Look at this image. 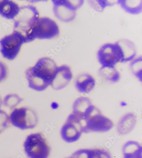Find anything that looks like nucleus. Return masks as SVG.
Returning <instances> with one entry per match:
<instances>
[{
	"mask_svg": "<svg viewBox=\"0 0 142 158\" xmlns=\"http://www.w3.org/2000/svg\"><path fill=\"white\" fill-rule=\"evenodd\" d=\"M2 106H3V100L0 96V110H2Z\"/></svg>",
	"mask_w": 142,
	"mask_h": 158,
	"instance_id": "obj_26",
	"label": "nucleus"
},
{
	"mask_svg": "<svg viewBox=\"0 0 142 158\" xmlns=\"http://www.w3.org/2000/svg\"><path fill=\"white\" fill-rule=\"evenodd\" d=\"M85 120L84 132H107L110 131L114 127L112 121L102 114L96 107Z\"/></svg>",
	"mask_w": 142,
	"mask_h": 158,
	"instance_id": "obj_9",
	"label": "nucleus"
},
{
	"mask_svg": "<svg viewBox=\"0 0 142 158\" xmlns=\"http://www.w3.org/2000/svg\"><path fill=\"white\" fill-rule=\"evenodd\" d=\"M9 116L10 124L22 130L34 128L38 123L37 113L27 107L14 109Z\"/></svg>",
	"mask_w": 142,
	"mask_h": 158,
	"instance_id": "obj_4",
	"label": "nucleus"
},
{
	"mask_svg": "<svg viewBox=\"0 0 142 158\" xmlns=\"http://www.w3.org/2000/svg\"><path fill=\"white\" fill-rule=\"evenodd\" d=\"M137 117L133 113H127L121 118L117 126V131L120 134H128L134 128L137 123Z\"/></svg>",
	"mask_w": 142,
	"mask_h": 158,
	"instance_id": "obj_13",
	"label": "nucleus"
},
{
	"mask_svg": "<svg viewBox=\"0 0 142 158\" xmlns=\"http://www.w3.org/2000/svg\"><path fill=\"white\" fill-rule=\"evenodd\" d=\"M39 11L33 6H25L20 9L18 15L14 19V31L24 37L26 43L31 42V35L36 22L39 19Z\"/></svg>",
	"mask_w": 142,
	"mask_h": 158,
	"instance_id": "obj_2",
	"label": "nucleus"
},
{
	"mask_svg": "<svg viewBox=\"0 0 142 158\" xmlns=\"http://www.w3.org/2000/svg\"><path fill=\"white\" fill-rule=\"evenodd\" d=\"M122 53L121 62L132 60L137 54L136 47L133 42L128 40H122L117 42Z\"/></svg>",
	"mask_w": 142,
	"mask_h": 158,
	"instance_id": "obj_16",
	"label": "nucleus"
},
{
	"mask_svg": "<svg viewBox=\"0 0 142 158\" xmlns=\"http://www.w3.org/2000/svg\"><path fill=\"white\" fill-rule=\"evenodd\" d=\"M141 146L138 142L130 141L126 142L123 148L124 157H137L142 156Z\"/></svg>",
	"mask_w": 142,
	"mask_h": 158,
	"instance_id": "obj_17",
	"label": "nucleus"
},
{
	"mask_svg": "<svg viewBox=\"0 0 142 158\" xmlns=\"http://www.w3.org/2000/svg\"><path fill=\"white\" fill-rule=\"evenodd\" d=\"M89 3L94 8L98 11L103 10L106 6L114 5L108 1H90Z\"/></svg>",
	"mask_w": 142,
	"mask_h": 158,
	"instance_id": "obj_24",
	"label": "nucleus"
},
{
	"mask_svg": "<svg viewBox=\"0 0 142 158\" xmlns=\"http://www.w3.org/2000/svg\"><path fill=\"white\" fill-rule=\"evenodd\" d=\"M72 78L73 74L69 67L67 65L58 67L51 85L54 89H62L69 83Z\"/></svg>",
	"mask_w": 142,
	"mask_h": 158,
	"instance_id": "obj_11",
	"label": "nucleus"
},
{
	"mask_svg": "<svg viewBox=\"0 0 142 158\" xmlns=\"http://www.w3.org/2000/svg\"><path fill=\"white\" fill-rule=\"evenodd\" d=\"M59 33V27L56 22L49 18H39L32 32L31 41L36 39L49 40L54 38Z\"/></svg>",
	"mask_w": 142,
	"mask_h": 158,
	"instance_id": "obj_8",
	"label": "nucleus"
},
{
	"mask_svg": "<svg viewBox=\"0 0 142 158\" xmlns=\"http://www.w3.org/2000/svg\"><path fill=\"white\" fill-rule=\"evenodd\" d=\"M96 84V81L92 76L83 74L79 75L76 79L75 86L78 92L86 94L93 91Z\"/></svg>",
	"mask_w": 142,
	"mask_h": 158,
	"instance_id": "obj_14",
	"label": "nucleus"
},
{
	"mask_svg": "<svg viewBox=\"0 0 142 158\" xmlns=\"http://www.w3.org/2000/svg\"><path fill=\"white\" fill-rule=\"evenodd\" d=\"M58 68L52 59L48 57L40 59L34 66L26 71L29 87L38 92L44 91L51 85Z\"/></svg>",
	"mask_w": 142,
	"mask_h": 158,
	"instance_id": "obj_1",
	"label": "nucleus"
},
{
	"mask_svg": "<svg viewBox=\"0 0 142 158\" xmlns=\"http://www.w3.org/2000/svg\"><path fill=\"white\" fill-rule=\"evenodd\" d=\"M24 152L29 158H48L50 148L47 141L41 133L28 135L24 143Z\"/></svg>",
	"mask_w": 142,
	"mask_h": 158,
	"instance_id": "obj_3",
	"label": "nucleus"
},
{
	"mask_svg": "<svg viewBox=\"0 0 142 158\" xmlns=\"http://www.w3.org/2000/svg\"><path fill=\"white\" fill-rule=\"evenodd\" d=\"M10 124L9 115L3 110H0V133L5 131Z\"/></svg>",
	"mask_w": 142,
	"mask_h": 158,
	"instance_id": "obj_22",
	"label": "nucleus"
},
{
	"mask_svg": "<svg viewBox=\"0 0 142 158\" xmlns=\"http://www.w3.org/2000/svg\"><path fill=\"white\" fill-rule=\"evenodd\" d=\"M124 158H142V156L137 157H124Z\"/></svg>",
	"mask_w": 142,
	"mask_h": 158,
	"instance_id": "obj_27",
	"label": "nucleus"
},
{
	"mask_svg": "<svg viewBox=\"0 0 142 158\" xmlns=\"http://www.w3.org/2000/svg\"><path fill=\"white\" fill-rule=\"evenodd\" d=\"M117 4H119L127 13L132 15H137L142 11V1L119 0L117 1Z\"/></svg>",
	"mask_w": 142,
	"mask_h": 158,
	"instance_id": "obj_18",
	"label": "nucleus"
},
{
	"mask_svg": "<svg viewBox=\"0 0 142 158\" xmlns=\"http://www.w3.org/2000/svg\"><path fill=\"white\" fill-rule=\"evenodd\" d=\"M52 2L55 16L62 22H68L75 19L76 10L83 5L84 1L53 0Z\"/></svg>",
	"mask_w": 142,
	"mask_h": 158,
	"instance_id": "obj_7",
	"label": "nucleus"
},
{
	"mask_svg": "<svg viewBox=\"0 0 142 158\" xmlns=\"http://www.w3.org/2000/svg\"><path fill=\"white\" fill-rule=\"evenodd\" d=\"M20 8L11 1H0V15L7 19H14L18 15Z\"/></svg>",
	"mask_w": 142,
	"mask_h": 158,
	"instance_id": "obj_15",
	"label": "nucleus"
},
{
	"mask_svg": "<svg viewBox=\"0 0 142 158\" xmlns=\"http://www.w3.org/2000/svg\"><path fill=\"white\" fill-rule=\"evenodd\" d=\"M85 125V119L72 114L69 116L66 123L62 127L61 135L67 143H74L79 139L84 132Z\"/></svg>",
	"mask_w": 142,
	"mask_h": 158,
	"instance_id": "obj_5",
	"label": "nucleus"
},
{
	"mask_svg": "<svg viewBox=\"0 0 142 158\" xmlns=\"http://www.w3.org/2000/svg\"><path fill=\"white\" fill-rule=\"evenodd\" d=\"M130 66L134 75L142 81V57L135 59L131 63Z\"/></svg>",
	"mask_w": 142,
	"mask_h": 158,
	"instance_id": "obj_21",
	"label": "nucleus"
},
{
	"mask_svg": "<svg viewBox=\"0 0 142 158\" xmlns=\"http://www.w3.org/2000/svg\"><path fill=\"white\" fill-rule=\"evenodd\" d=\"M22 99L18 95L16 94H7L3 100V105L10 110L16 108L22 103Z\"/></svg>",
	"mask_w": 142,
	"mask_h": 158,
	"instance_id": "obj_20",
	"label": "nucleus"
},
{
	"mask_svg": "<svg viewBox=\"0 0 142 158\" xmlns=\"http://www.w3.org/2000/svg\"><path fill=\"white\" fill-rule=\"evenodd\" d=\"M95 108L91 101L88 98H79L73 104L72 114L78 117L85 119Z\"/></svg>",
	"mask_w": 142,
	"mask_h": 158,
	"instance_id": "obj_12",
	"label": "nucleus"
},
{
	"mask_svg": "<svg viewBox=\"0 0 142 158\" xmlns=\"http://www.w3.org/2000/svg\"><path fill=\"white\" fill-rule=\"evenodd\" d=\"M24 43L26 41L24 36L14 31L12 34L4 36L0 40V52L4 58L12 60L18 55Z\"/></svg>",
	"mask_w": 142,
	"mask_h": 158,
	"instance_id": "obj_6",
	"label": "nucleus"
},
{
	"mask_svg": "<svg viewBox=\"0 0 142 158\" xmlns=\"http://www.w3.org/2000/svg\"><path fill=\"white\" fill-rule=\"evenodd\" d=\"M89 158H112L108 151L103 149H93L90 150Z\"/></svg>",
	"mask_w": 142,
	"mask_h": 158,
	"instance_id": "obj_23",
	"label": "nucleus"
},
{
	"mask_svg": "<svg viewBox=\"0 0 142 158\" xmlns=\"http://www.w3.org/2000/svg\"><path fill=\"white\" fill-rule=\"evenodd\" d=\"M7 74V68L5 64L0 61V82L5 80Z\"/></svg>",
	"mask_w": 142,
	"mask_h": 158,
	"instance_id": "obj_25",
	"label": "nucleus"
},
{
	"mask_svg": "<svg viewBox=\"0 0 142 158\" xmlns=\"http://www.w3.org/2000/svg\"><path fill=\"white\" fill-rule=\"evenodd\" d=\"M99 62L102 66H115L122 59V53L119 45L107 43L104 44L99 50L97 53Z\"/></svg>",
	"mask_w": 142,
	"mask_h": 158,
	"instance_id": "obj_10",
	"label": "nucleus"
},
{
	"mask_svg": "<svg viewBox=\"0 0 142 158\" xmlns=\"http://www.w3.org/2000/svg\"><path fill=\"white\" fill-rule=\"evenodd\" d=\"M99 73L104 78L113 83H116L120 79V74L115 66H102Z\"/></svg>",
	"mask_w": 142,
	"mask_h": 158,
	"instance_id": "obj_19",
	"label": "nucleus"
}]
</instances>
